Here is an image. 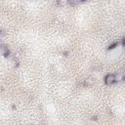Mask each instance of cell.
Segmentation results:
<instances>
[{"instance_id": "6da1fadb", "label": "cell", "mask_w": 125, "mask_h": 125, "mask_svg": "<svg viewBox=\"0 0 125 125\" xmlns=\"http://www.w3.org/2000/svg\"><path fill=\"white\" fill-rule=\"evenodd\" d=\"M116 81V76L113 74H108L105 76V84L107 85H111Z\"/></svg>"}, {"instance_id": "7a4b0ae2", "label": "cell", "mask_w": 125, "mask_h": 125, "mask_svg": "<svg viewBox=\"0 0 125 125\" xmlns=\"http://www.w3.org/2000/svg\"><path fill=\"white\" fill-rule=\"evenodd\" d=\"M1 53H2V55H5L6 53H8V50H6L4 46H2L1 47Z\"/></svg>"}]
</instances>
